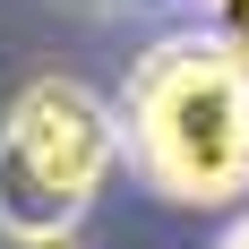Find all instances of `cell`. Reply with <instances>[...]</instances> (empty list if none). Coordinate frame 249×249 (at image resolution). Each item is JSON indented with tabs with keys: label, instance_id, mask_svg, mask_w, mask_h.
<instances>
[{
	"label": "cell",
	"instance_id": "5",
	"mask_svg": "<svg viewBox=\"0 0 249 249\" xmlns=\"http://www.w3.org/2000/svg\"><path fill=\"white\" fill-rule=\"evenodd\" d=\"M52 249H69V241H52Z\"/></svg>",
	"mask_w": 249,
	"mask_h": 249
},
{
	"label": "cell",
	"instance_id": "1",
	"mask_svg": "<svg viewBox=\"0 0 249 249\" xmlns=\"http://www.w3.org/2000/svg\"><path fill=\"white\" fill-rule=\"evenodd\" d=\"M129 155L172 206H241L249 198V69L215 35H172L129 69L121 95Z\"/></svg>",
	"mask_w": 249,
	"mask_h": 249
},
{
	"label": "cell",
	"instance_id": "2",
	"mask_svg": "<svg viewBox=\"0 0 249 249\" xmlns=\"http://www.w3.org/2000/svg\"><path fill=\"white\" fill-rule=\"evenodd\" d=\"M121 163V112L86 77H35L0 112V232L26 249L69 241Z\"/></svg>",
	"mask_w": 249,
	"mask_h": 249
},
{
	"label": "cell",
	"instance_id": "4",
	"mask_svg": "<svg viewBox=\"0 0 249 249\" xmlns=\"http://www.w3.org/2000/svg\"><path fill=\"white\" fill-rule=\"evenodd\" d=\"M215 249H249V215H241V224H232V232H224Z\"/></svg>",
	"mask_w": 249,
	"mask_h": 249
},
{
	"label": "cell",
	"instance_id": "3",
	"mask_svg": "<svg viewBox=\"0 0 249 249\" xmlns=\"http://www.w3.org/2000/svg\"><path fill=\"white\" fill-rule=\"evenodd\" d=\"M215 43L249 69V0H215Z\"/></svg>",
	"mask_w": 249,
	"mask_h": 249
}]
</instances>
